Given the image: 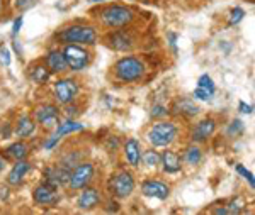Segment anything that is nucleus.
<instances>
[{"label":"nucleus","instance_id":"1","mask_svg":"<svg viewBox=\"0 0 255 215\" xmlns=\"http://www.w3.org/2000/svg\"><path fill=\"white\" fill-rule=\"evenodd\" d=\"M145 73V66L136 58H123L116 63V76L123 81H134Z\"/></svg>","mask_w":255,"mask_h":215},{"label":"nucleus","instance_id":"2","mask_svg":"<svg viewBox=\"0 0 255 215\" xmlns=\"http://www.w3.org/2000/svg\"><path fill=\"white\" fill-rule=\"evenodd\" d=\"M58 38L63 43H80V44H94L97 39V34L92 27L87 26H72L65 31H61Z\"/></svg>","mask_w":255,"mask_h":215},{"label":"nucleus","instance_id":"3","mask_svg":"<svg viewBox=\"0 0 255 215\" xmlns=\"http://www.w3.org/2000/svg\"><path fill=\"white\" fill-rule=\"evenodd\" d=\"M177 138V127L170 122H160L157 126H153L148 132V141L153 146L163 147L168 146Z\"/></svg>","mask_w":255,"mask_h":215},{"label":"nucleus","instance_id":"4","mask_svg":"<svg viewBox=\"0 0 255 215\" xmlns=\"http://www.w3.org/2000/svg\"><path fill=\"white\" fill-rule=\"evenodd\" d=\"M133 20V12L126 7L113 5L102 12V22L109 27H125Z\"/></svg>","mask_w":255,"mask_h":215},{"label":"nucleus","instance_id":"5","mask_svg":"<svg viewBox=\"0 0 255 215\" xmlns=\"http://www.w3.org/2000/svg\"><path fill=\"white\" fill-rule=\"evenodd\" d=\"M63 56L65 61H67V66L73 72H80L89 63V53L84 48L75 46V44H68L63 51Z\"/></svg>","mask_w":255,"mask_h":215},{"label":"nucleus","instance_id":"6","mask_svg":"<svg viewBox=\"0 0 255 215\" xmlns=\"http://www.w3.org/2000/svg\"><path fill=\"white\" fill-rule=\"evenodd\" d=\"M92 176H94V166H92V164H90V163H82L75 169H73V173H70L68 185L73 190L85 188L90 183Z\"/></svg>","mask_w":255,"mask_h":215},{"label":"nucleus","instance_id":"7","mask_svg":"<svg viewBox=\"0 0 255 215\" xmlns=\"http://www.w3.org/2000/svg\"><path fill=\"white\" fill-rule=\"evenodd\" d=\"M134 188V180L133 176L129 175V173H119L113 178V181H111V192L114 193L118 198H126L131 195V192H133Z\"/></svg>","mask_w":255,"mask_h":215},{"label":"nucleus","instance_id":"8","mask_svg":"<svg viewBox=\"0 0 255 215\" xmlns=\"http://www.w3.org/2000/svg\"><path fill=\"white\" fill-rule=\"evenodd\" d=\"M77 93H79V85L73 80H58L55 83V97L58 103L67 105L77 97Z\"/></svg>","mask_w":255,"mask_h":215},{"label":"nucleus","instance_id":"9","mask_svg":"<svg viewBox=\"0 0 255 215\" xmlns=\"http://www.w3.org/2000/svg\"><path fill=\"white\" fill-rule=\"evenodd\" d=\"M70 169L65 166H58V168H48L44 171V178H46V185L53 188H58L61 185L68 183V178H70Z\"/></svg>","mask_w":255,"mask_h":215},{"label":"nucleus","instance_id":"10","mask_svg":"<svg viewBox=\"0 0 255 215\" xmlns=\"http://www.w3.org/2000/svg\"><path fill=\"white\" fill-rule=\"evenodd\" d=\"M82 129H84V126L79 124V122H73V121H67V122H63V124H60L58 131H56L55 134L51 136V139L46 141L44 147H46V149H53V147L58 144V141L63 138L65 134H70V132H77V131H82Z\"/></svg>","mask_w":255,"mask_h":215},{"label":"nucleus","instance_id":"11","mask_svg":"<svg viewBox=\"0 0 255 215\" xmlns=\"http://www.w3.org/2000/svg\"><path fill=\"white\" fill-rule=\"evenodd\" d=\"M58 193H56V190L53 187H49V185H41V187L36 188L34 192V202L39 205H51V204H56L58 202Z\"/></svg>","mask_w":255,"mask_h":215},{"label":"nucleus","instance_id":"12","mask_svg":"<svg viewBox=\"0 0 255 215\" xmlns=\"http://www.w3.org/2000/svg\"><path fill=\"white\" fill-rule=\"evenodd\" d=\"M36 119H38L39 124L46 127H55L58 124V109L55 105H44L38 109L36 112Z\"/></svg>","mask_w":255,"mask_h":215},{"label":"nucleus","instance_id":"13","mask_svg":"<svg viewBox=\"0 0 255 215\" xmlns=\"http://www.w3.org/2000/svg\"><path fill=\"white\" fill-rule=\"evenodd\" d=\"M141 190L146 197H155L160 200H165L168 197V187L162 181H146V183H143Z\"/></svg>","mask_w":255,"mask_h":215},{"label":"nucleus","instance_id":"14","mask_svg":"<svg viewBox=\"0 0 255 215\" xmlns=\"http://www.w3.org/2000/svg\"><path fill=\"white\" fill-rule=\"evenodd\" d=\"M99 202H101V195H99L97 190L96 188H85L84 192L80 193L77 204H79V207L82 210H90L96 205H99Z\"/></svg>","mask_w":255,"mask_h":215},{"label":"nucleus","instance_id":"15","mask_svg":"<svg viewBox=\"0 0 255 215\" xmlns=\"http://www.w3.org/2000/svg\"><path fill=\"white\" fill-rule=\"evenodd\" d=\"M215 129H216L215 121H213V119H204V121H201L196 126L194 134H192V139L197 141V143H203V141H206L209 136L215 132Z\"/></svg>","mask_w":255,"mask_h":215},{"label":"nucleus","instance_id":"16","mask_svg":"<svg viewBox=\"0 0 255 215\" xmlns=\"http://www.w3.org/2000/svg\"><path fill=\"white\" fill-rule=\"evenodd\" d=\"M29 168H31L29 163H26V161H22V159L15 161V164L12 166L9 176H7V181H9L10 185H19L20 181H22L24 175L29 171Z\"/></svg>","mask_w":255,"mask_h":215},{"label":"nucleus","instance_id":"17","mask_svg":"<svg viewBox=\"0 0 255 215\" xmlns=\"http://www.w3.org/2000/svg\"><path fill=\"white\" fill-rule=\"evenodd\" d=\"M46 65H48V68L51 70V72H55V73H61V72H65V70L68 68L63 53H60V51H51V53H49V55L46 56Z\"/></svg>","mask_w":255,"mask_h":215},{"label":"nucleus","instance_id":"18","mask_svg":"<svg viewBox=\"0 0 255 215\" xmlns=\"http://www.w3.org/2000/svg\"><path fill=\"white\" fill-rule=\"evenodd\" d=\"M109 41H111V46L118 49V51H126V49L133 48V41H131V38L126 32H114L109 38Z\"/></svg>","mask_w":255,"mask_h":215},{"label":"nucleus","instance_id":"19","mask_svg":"<svg viewBox=\"0 0 255 215\" xmlns=\"http://www.w3.org/2000/svg\"><path fill=\"white\" fill-rule=\"evenodd\" d=\"M160 161L163 163V169H165L167 173H177L180 169L179 156H177L175 152H172V151H165V152H163V156L160 158Z\"/></svg>","mask_w":255,"mask_h":215},{"label":"nucleus","instance_id":"20","mask_svg":"<svg viewBox=\"0 0 255 215\" xmlns=\"http://www.w3.org/2000/svg\"><path fill=\"white\" fill-rule=\"evenodd\" d=\"M125 152H126V158H128V161H129L131 166H138L139 164V144H138L136 139L128 141Z\"/></svg>","mask_w":255,"mask_h":215},{"label":"nucleus","instance_id":"21","mask_svg":"<svg viewBox=\"0 0 255 215\" xmlns=\"http://www.w3.org/2000/svg\"><path fill=\"white\" fill-rule=\"evenodd\" d=\"M36 129V124L32 121L31 117H27V115H24V117H20V121L17 122V129H15V134L19 136V138H27V136H31L32 132Z\"/></svg>","mask_w":255,"mask_h":215},{"label":"nucleus","instance_id":"22","mask_svg":"<svg viewBox=\"0 0 255 215\" xmlns=\"http://www.w3.org/2000/svg\"><path fill=\"white\" fill-rule=\"evenodd\" d=\"M5 151H7V156L15 161L24 159L27 156V146L24 143H14L12 146L7 147Z\"/></svg>","mask_w":255,"mask_h":215},{"label":"nucleus","instance_id":"23","mask_svg":"<svg viewBox=\"0 0 255 215\" xmlns=\"http://www.w3.org/2000/svg\"><path fill=\"white\" fill-rule=\"evenodd\" d=\"M31 78L36 81V83H44V81L49 78V72L44 66H38V68H34L32 70V73H31Z\"/></svg>","mask_w":255,"mask_h":215},{"label":"nucleus","instance_id":"24","mask_svg":"<svg viewBox=\"0 0 255 215\" xmlns=\"http://www.w3.org/2000/svg\"><path fill=\"white\" fill-rule=\"evenodd\" d=\"M186 161L189 164H197L201 161V151L199 147H189L186 152Z\"/></svg>","mask_w":255,"mask_h":215},{"label":"nucleus","instance_id":"25","mask_svg":"<svg viewBox=\"0 0 255 215\" xmlns=\"http://www.w3.org/2000/svg\"><path fill=\"white\" fill-rule=\"evenodd\" d=\"M197 86H199V88L208 90L209 93H215V83H213V80H211V76H209V75L201 76L199 81H197Z\"/></svg>","mask_w":255,"mask_h":215},{"label":"nucleus","instance_id":"26","mask_svg":"<svg viewBox=\"0 0 255 215\" xmlns=\"http://www.w3.org/2000/svg\"><path fill=\"white\" fill-rule=\"evenodd\" d=\"M143 159H145V164H148V166H157V164H160V156L155 151H148L143 156Z\"/></svg>","mask_w":255,"mask_h":215},{"label":"nucleus","instance_id":"27","mask_svg":"<svg viewBox=\"0 0 255 215\" xmlns=\"http://www.w3.org/2000/svg\"><path fill=\"white\" fill-rule=\"evenodd\" d=\"M242 132H244V122L233 121L232 126H230V129H228V134L230 136H238V134H242Z\"/></svg>","mask_w":255,"mask_h":215},{"label":"nucleus","instance_id":"28","mask_svg":"<svg viewBox=\"0 0 255 215\" xmlns=\"http://www.w3.org/2000/svg\"><path fill=\"white\" fill-rule=\"evenodd\" d=\"M244 15H245V12L242 10V9H233L232 10V17H230V26H235V24L240 22L242 19H244Z\"/></svg>","mask_w":255,"mask_h":215},{"label":"nucleus","instance_id":"29","mask_svg":"<svg viewBox=\"0 0 255 215\" xmlns=\"http://www.w3.org/2000/svg\"><path fill=\"white\" fill-rule=\"evenodd\" d=\"M237 171L240 173L242 176H245L247 180H249L250 187H252V188L255 187V181H254V175H252V173H250V171H247V169H245L244 166H242V164H238V166H237Z\"/></svg>","mask_w":255,"mask_h":215},{"label":"nucleus","instance_id":"30","mask_svg":"<svg viewBox=\"0 0 255 215\" xmlns=\"http://www.w3.org/2000/svg\"><path fill=\"white\" fill-rule=\"evenodd\" d=\"M36 2H38V0H15L14 5L20 10H26V9H29V7L34 5Z\"/></svg>","mask_w":255,"mask_h":215},{"label":"nucleus","instance_id":"31","mask_svg":"<svg viewBox=\"0 0 255 215\" xmlns=\"http://www.w3.org/2000/svg\"><path fill=\"white\" fill-rule=\"evenodd\" d=\"M194 97L201 98V100H209V98L213 97V93H209L208 90L199 88V86H197V88H196V92H194Z\"/></svg>","mask_w":255,"mask_h":215},{"label":"nucleus","instance_id":"32","mask_svg":"<svg viewBox=\"0 0 255 215\" xmlns=\"http://www.w3.org/2000/svg\"><path fill=\"white\" fill-rule=\"evenodd\" d=\"M0 61H2L5 66H9L10 65V53L7 51V49H0Z\"/></svg>","mask_w":255,"mask_h":215},{"label":"nucleus","instance_id":"33","mask_svg":"<svg viewBox=\"0 0 255 215\" xmlns=\"http://www.w3.org/2000/svg\"><path fill=\"white\" fill-rule=\"evenodd\" d=\"M165 114H167V110L163 109L162 105L153 107V112H151V115H153V117H162V115H165Z\"/></svg>","mask_w":255,"mask_h":215},{"label":"nucleus","instance_id":"34","mask_svg":"<svg viewBox=\"0 0 255 215\" xmlns=\"http://www.w3.org/2000/svg\"><path fill=\"white\" fill-rule=\"evenodd\" d=\"M182 107H186V109H187L186 112H187V114H191V115H196V114H197V110H199L196 105H191L189 102H184V103H182Z\"/></svg>","mask_w":255,"mask_h":215},{"label":"nucleus","instance_id":"35","mask_svg":"<svg viewBox=\"0 0 255 215\" xmlns=\"http://www.w3.org/2000/svg\"><path fill=\"white\" fill-rule=\"evenodd\" d=\"M20 26H22V17H19L17 20L14 22V27H12V34H17V32L20 31Z\"/></svg>","mask_w":255,"mask_h":215},{"label":"nucleus","instance_id":"36","mask_svg":"<svg viewBox=\"0 0 255 215\" xmlns=\"http://www.w3.org/2000/svg\"><path fill=\"white\" fill-rule=\"evenodd\" d=\"M240 110L244 114H252V105H247L245 102H240Z\"/></svg>","mask_w":255,"mask_h":215},{"label":"nucleus","instance_id":"37","mask_svg":"<svg viewBox=\"0 0 255 215\" xmlns=\"http://www.w3.org/2000/svg\"><path fill=\"white\" fill-rule=\"evenodd\" d=\"M170 41H172V43H170V44H172V48L175 49V36H174V34H170Z\"/></svg>","mask_w":255,"mask_h":215},{"label":"nucleus","instance_id":"38","mask_svg":"<svg viewBox=\"0 0 255 215\" xmlns=\"http://www.w3.org/2000/svg\"><path fill=\"white\" fill-rule=\"evenodd\" d=\"M2 169H3V161L0 159V171H2Z\"/></svg>","mask_w":255,"mask_h":215},{"label":"nucleus","instance_id":"39","mask_svg":"<svg viewBox=\"0 0 255 215\" xmlns=\"http://www.w3.org/2000/svg\"><path fill=\"white\" fill-rule=\"evenodd\" d=\"M90 2H101V0H90Z\"/></svg>","mask_w":255,"mask_h":215},{"label":"nucleus","instance_id":"40","mask_svg":"<svg viewBox=\"0 0 255 215\" xmlns=\"http://www.w3.org/2000/svg\"><path fill=\"white\" fill-rule=\"evenodd\" d=\"M0 3H2V0H0Z\"/></svg>","mask_w":255,"mask_h":215}]
</instances>
